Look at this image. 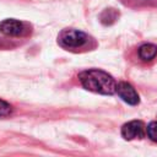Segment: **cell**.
Returning <instances> with one entry per match:
<instances>
[{
	"instance_id": "obj_5",
	"label": "cell",
	"mask_w": 157,
	"mask_h": 157,
	"mask_svg": "<svg viewBox=\"0 0 157 157\" xmlns=\"http://www.w3.org/2000/svg\"><path fill=\"white\" fill-rule=\"evenodd\" d=\"M117 93L118 96L124 101L126 102L128 104H131V105H136L139 102H140V98H139V94L137 92L135 91V88L128 83V82H119L117 85Z\"/></svg>"
},
{
	"instance_id": "obj_8",
	"label": "cell",
	"mask_w": 157,
	"mask_h": 157,
	"mask_svg": "<svg viewBox=\"0 0 157 157\" xmlns=\"http://www.w3.org/2000/svg\"><path fill=\"white\" fill-rule=\"evenodd\" d=\"M146 132H147L148 137H150L152 141L157 142V121L150 123L148 126H147V129H146Z\"/></svg>"
},
{
	"instance_id": "obj_4",
	"label": "cell",
	"mask_w": 157,
	"mask_h": 157,
	"mask_svg": "<svg viewBox=\"0 0 157 157\" xmlns=\"http://www.w3.org/2000/svg\"><path fill=\"white\" fill-rule=\"evenodd\" d=\"M146 134L145 124L140 120H131L123 125L121 128V136L125 140H134V139H142Z\"/></svg>"
},
{
	"instance_id": "obj_1",
	"label": "cell",
	"mask_w": 157,
	"mask_h": 157,
	"mask_svg": "<svg viewBox=\"0 0 157 157\" xmlns=\"http://www.w3.org/2000/svg\"><path fill=\"white\" fill-rule=\"evenodd\" d=\"M78 80L81 85L92 92L101 94H113L117 92V82L115 80L105 71L98 69H91L82 71L78 75Z\"/></svg>"
},
{
	"instance_id": "obj_6",
	"label": "cell",
	"mask_w": 157,
	"mask_h": 157,
	"mask_svg": "<svg viewBox=\"0 0 157 157\" xmlns=\"http://www.w3.org/2000/svg\"><path fill=\"white\" fill-rule=\"evenodd\" d=\"M157 55V47L151 43L142 44L139 48V58L144 61H151Z\"/></svg>"
},
{
	"instance_id": "obj_7",
	"label": "cell",
	"mask_w": 157,
	"mask_h": 157,
	"mask_svg": "<svg viewBox=\"0 0 157 157\" xmlns=\"http://www.w3.org/2000/svg\"><path fill=\"white\" fill-rule=\"evenodd\" d=\"M118 17V13L114 9H107L101 15V22L103 25H112Z\"/></svg>"
},
{
	"instance_id": "obj_3",
	"label": "cell",
	"mask_w": 157,
	"mask_h": 157,
	"mask_svg": "<svg viewBox=\"0 0 157 157\" xmlns=\"http://www.w3.org/2000/svg\"><path fill=\"white\" fill-rule=\"evenodd\" d=\"M0 32L10 37H22L27 33V28L22 21L7 18L0 22Z\"/></svg>"
},
{
	"instance_id": "obj_2",
	"label": "cell",
	"mask_w": 157,
	"mask_h": 157,
	"mask_svg": "<svg viewBox=\"0 0 157 157\" xmlns=\"http://www.w3.org/2000/svg\"><path fill=\"white\" fill-rule=\"evenodd\" d=\"M90 37L78 29H74V28H66L63 29L60 32V34L58 36V43L59 45H61L65 49H81L83 47H86V44L88 43Z\"/></svg>"
},
{
	"instance_id": "obj_9",
	"label": "cell",
	"mask_w": 157,
	"mask_h": 157,
	"mask_svg": "<svg viewBox=\"0 0 157 157\" xmlns=\"http://www.w3.org/2000/svg\"><path fill=\"white\" fill-rule=\"evenodd\" d=\"M11 113H12V107L7 102L0 99V118L1 117H7Z\"/></svg>"
}]
</instances>
